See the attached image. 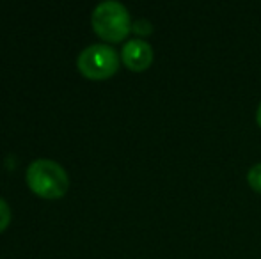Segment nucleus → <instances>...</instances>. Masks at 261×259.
Returning <instances> with one entry per match:
<instances>
[{"instance_id": "1", "label": "nucleus", "mask_w": 261, "mask_h": 259, "mask_svg": "<svg viewBox=\"0 0 261 259\" xmlns=\"http://www.w3.org/2000/svg\"><path fill=\"white\" fill-rule=\"evenodd\" d=\"M27 183L36 194L54 199L68 190L69 178L59 162L50 158H36L27 167Z\"/></svg>"}, {"instance_id": "2", "label": "nucleus", "mask_w": 261, "mask_h": 259, "mask_svg": "<svg viewBox=\"0 0 261 259\" xmlns=\"http://www.w3.org/2000/svg\"><path fill=\"white\" fill-rule=\"evenodd\" d=\"M93 27L107 41H121L130 32V13L117 0H103L93 9Z\"/></svg>"}, {"instance_id": "3", "label": "nucleus", "mask_w": 261, "mask_h": 259, "mask_svg": "<svg viewBox=\"0 0 261 259\" xmlns=\"http://www.w3.org/2000/svg\"><path fill=\"white\" fill-rule=\"evenodd\" d=\"M79 69L89 78H107L119 68V55L110 45L94 43L79 53Z\"/></svg>"}, {"instance_id": "4", "label": "nucleus", "mask_w": 261, "mask_h": 259, "mask_svg": "<svg viewBox=\"0 0 261 259\" xmlns=\"http://www.w3.org/2000/svg\"><path fill=\"white\" fill-rule=\"evenodd\" d=\"M123 61L134 71H144L153 63V48L144 39H130L123 46Z\"/></svg>"}, {"instance_id": "5", "label": "nucleus", "mask_w": 261, "mask_h": 259, "mask_svg": "<svg viewBox=\"0 0 261 259\" xmlns=\"http://www.w3.org/2000/svg\"><path fill=\"white\" fill-rule=\"evenodd\" d=\"M247 183L251 185L252 190L261 194V163H256L249 169L247 172Z\"/></svg>"}, {"instance_id": "6", "label": "nucleus", "mask_w": 261, "mask_h": 259, "mask_svg": "<svg viewBox=\"0 0 261 259\" xmlns=\"http://www.w3.org/2000/svg\"><path fill=\"white\" fill-rule=\"evenodd\" d=\"M9 220H11V208H9V204L0 197V231H2L4 227H7Z\"/></svg>"}, {"instance_id": "7", "label": "nucleus", "mask_w": 261, "mask_h": 259, "mask_svg": "<svg viewBox=\"0 0 261 259\" xmlns=\"http://www.w3.org/2000/svg\"><path fill=\"white\" fill-rule=\"evenodd\" d=\"M134 31L139 32V34H149L151 32V23L146 20H137L134 23Z\"/></svg>"}, {"instance_id": "8", "label": "nucleus", "mask_w": 261, "mask_h": 259, "mask_svg": "<svg viewBox=\"0 0 261 259\" xmlns=\"http://www.w3.org/2000/svg\"><path fill=\"white\" fill-rule=\"evenodd\" d=\"M256 121H258V125H259V128H261V103H259V107H258V112H256Z\"/></svg>"}]
</instances>
